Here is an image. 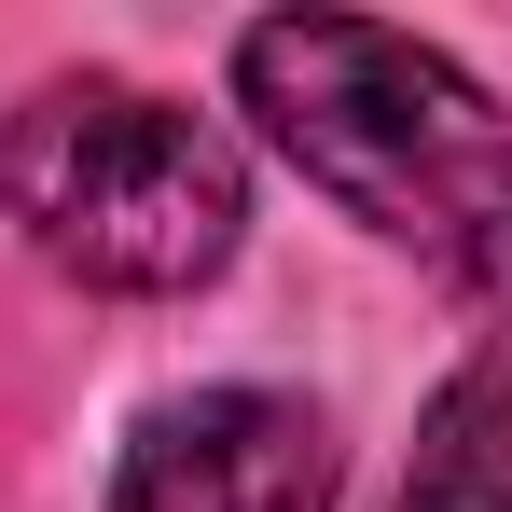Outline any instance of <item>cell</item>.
<instances>
[{"mask_svg": "<svg viewBox=\"0 0 512 512\" xmlns=\"http://www.w3.org/2000/svg\"><path fill=\"white\" fill-rule=\"evenodd\" d=\"M236 97L388 250L512 305V111L457 56H429L416 28H374V14H263L236 42Z\"/></svg>", "mask_w": 512, "mask_h": 512, "instance_id": "cell-1", "label": "cell"}, {"mask_svg": "<svg viewBox=\"0 0 512 512\" xmlns=\"http://www.w3.org/2000/svg\"><path fill=\"white\" fill-rule=\"evenodd\" d=\"M0 208L84 291H194L250 236V167L208 111L125 70H56L0 111Z\"/></svg>", "mask_w": 512, "mask_h": 512, "instance_id": "cell-2", "label": "cell"}, {"mask_svg": "<svg viewBox=\"0 0 512 512\" xmlns=\"http://www.w3.org/2000/svg\"><path fill=\"white\" fill-rule=\"evenodd\" d=\"M111 512H333V429L277 388H194L125 443Z\"/></svg>", "mask_w": 512, "mask_h": 512, "instance_id": "cell-3", "label": "cell"}, {"mask_svg": "<svg viewBox=\"0 0 512 512\" xmlns=\"http://www.w3.org/2000/svg\"><path fill=\"white\" fill-rule=\"evenodd\" d=\"M402 512H512V333L485 346V360H457L443 402L416 416Z\"/></svg>", "mask_w": 512, "mask_h": 512, "instance_id": "cell-4", "label": "cell"}]
</instances>
